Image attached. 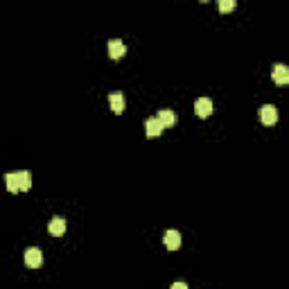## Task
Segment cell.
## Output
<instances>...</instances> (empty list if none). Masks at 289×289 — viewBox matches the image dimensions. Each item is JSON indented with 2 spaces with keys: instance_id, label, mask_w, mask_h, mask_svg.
I'll use <instances>...</instances> for the list:
<instances>
[{
  "instance_id": "cell-1",
  "label": "cell",
  "mask_w": 289,
  "mask_h": 289,
  "mask_svg": "<svg viewBox=\"0 0 289 289\" xmlns=\"http://www.w3.org/2000/svg\"><path fill=\"white\" fill-rule=\"evenodd\" d=\"M260 120L264 126H273L275 122H278V108H275L273 104H264V106L260 108Z\"/></svg>"
},
{
  "instance_id": "cell-2",
  "label": "cell",
  "mask_w": 289,
  "mask_h": 289,
  "mask_svg": "<svg viewBox=\"0 0 289 289\" xmlns=\"http://www.w3.org/2000/svg\"><path fill=\"white\" fill-rule=\"evenodd\" d=\"M25 264L30 266V269H39L41 264H43V253H41V248H27L25 251Z\"/></svg>"
},
{
  "instance_id": "cell-3",
  "label": "cell",
  "mask_w": 289,
  "mask_h": 289,
  "mask_svg": "<svg viewBox=\"0 0 289 289\" xmlns=\"http://www.w3.org/2000/svg\"><path fill=\"white\" fill-rule=\"evenodd\" d=\"M106 52H108V57H111V59H122L126 54V45L122 43L120 39H113V41H108Z\"/></svg>"
},
{
  "instance_id": "cell-4",
  "label": "cell",
  "mask_w": 289,
  "mask_h": 289,
  "mask_svg": "<svg viewBox=\"0 0 289 289\" xmlns=\"http://www.w3.org/2000/svg\"><path fill=\"white\" fill-rule=\"evenodd\" d=\"M163 242H165V248H170V251H176V248H181V233L179 230H167L165 235H163Z\"/></svg>"
},
{
  "instance_id": "cell-5",
  "label": "cell",
  "mask_w": 289,
  "mask_h": 289,
  "mask_svg": "<svg viewBox=\"0 0 289 289\" xmlns=\"http://www.w3.org/2000/svg\"><path fill=\"white\" fill-rule=\"evenodd\" d=\"M194 113H197L199 117H208L212 113V102L208 97H199L197 102H194Z\"/></svg>"
},
{
  "instance_id": "cell-6",
  "label": "cell",
  "mask_w": 289,
  "mask_h": 289,
  "mask_svg": "<svg viewBox=\"0 0 289 289\" xmlns=\"http://www.w3.org/2000/svg\"><path fill=\"white\" fill-rule=\"evenodd\" d=\"M48 230L54 237H61V235L66 233V219H63V217H52L48 224Z\"/></svg>"
},
{
  "instance_id": "cell-7",
  "label": "cell",
  "mask_w": 289,
  "mask_h": 289,
  "mask_svg": "<svg viewBox=\"0 0 289 289\" xmlns=\"http://www.w3.org/2000/svg\"><path fill=\"white\" fill-rule=\"evenodd\" d=\"M156 120L163 124V129H170V126L176 124V115H174V111H170V108H161L158 115H156Z\"/></svg>"
},
{
  "instance_id": "cell-8",
  "label": "cell",
  "mask_w": 289,
  "mask_h": 289,
  "mask_svg": "<svg viewBox=\"0 0 289 289\" xmlns=\"http://www.w3.org/2000/svg\"><path fill=\"white\" fill-rule=\"evenodd\" d=\"M271 75H273V81H275L278 86L289 84V68L282 66V63H278V66L273 68V72H271Z\"/></svg>"
},
{
  "instance_id": "cell-9",
  "label": "cell",
  "mask_w": 289,
  "mask_h": 289,
  "mask_svg": "<svg viewBox=\"0 0 289 289\" xmlns=\"http://www.w3.org/2000/svg\"><path fill=\"white\" fill-rule=\"evenodd\" d=\"M144 133H147V138H156V135L163 133V124L156 117H149V120L144 122Z\"/></svg>"
},
{
  "instance_id": "cell-10",
  "label": "cell",
  "mask_w": 289,
  "mask_h": 289,
  "mask_svg": "<svg viewBox=\"0 0 289 289\" xmlns=\"http://www.w3.org/2000/svg\"><path fill=\"white\" fill-rule=\"evenodd\" d=\"M108 106H111L113 113L120 115V113L124 111V97H122V93H111V95H108Z\"/></svg>"
},
{
  "instance_id": "cell-11",
  "label": "cell",
  "mask_w": 289,
  "mask_h": 289,
  "mask_svg": "<svg viewBox=\"0 0 289 289\" xmlns=\"http://www.w3.org/2000/svg\"><path fill=\"white\" fill-rule=\"evenodd\" d=\"M16 174H18V188H21V192H27L32 188V174L27 170L16 172Z\"/></svg>"
},
{
  "instance_id": "cell-12",
  "label": "cell",
  "mask_w": 289,
  "mask_h": 289,
  "mask_svg": "<svg viewBox=\"0 0 289 289\" xmlns=\"http://www.w3.org/2000/svg\"><path fill=\"white\" fill-rule=\"evenodd\" d=\"M5 183H7L9 192H21V188H18V174H16V172H9V174H5Z\"/></svg>"
},
{
  "instance_id": "cell-13",
  "label": "cell",
  "mask_w": 289,
  "mask_h": 289,
  "mask_svg": "<svg viewBox=\"0 0 289 289\" xmlns=\"http://www.w3.org/2000/svg\"><path fill=\"white\" fill-rule=\"evenodd\" d=\"M237 5V0H217V7H219L221 14H230Z\"/></svg>"
},
{
  "instance_id": "cell-14",
  "label": "cell",
  "mask_w": 289,
  "mask_h": 289,
  "mask_svg": "<svg viewBox=\"0 0 289 289\" xmlns=\"http://www.w3.org/2000/svg\"><path fill=\"white\" fill-rule=\"evenodd\" d=\"M172 289H188V284H185V282H174V284H172Z\"/></svg>"
},
{
  "instance_id": "cell-15",
  "label": "cell",
  "mask_w": 289,
  "mask_h": 289,
  "mask_svg": "<svg viewBox=\"0 0 289 289\" xmlns=\"http://www.w3.org/2000/svg\"><path fill=\"white\" fill-rule=\"evenodd\" d=\"M199 3H208V0H199Z\"/></svg>"
}]
</instances>
